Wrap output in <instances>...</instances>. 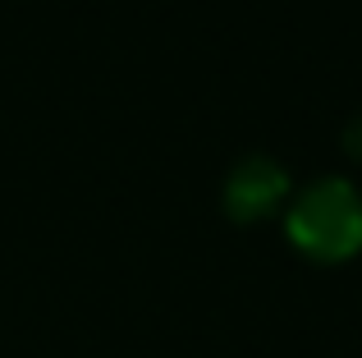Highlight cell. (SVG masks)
I'll return each instance as SVG.
<instances>
[{"instance_id": "2", "label": "cell", "mask_w": 362, "mask_h": 358, "mask_svg": "<svg viewBox=\"0 0 362 358\" xmlns=\"http://www.w3.org/2000/svg\"><path fill=\"white\" fill-rule=\"evenodd\" d=\"M284 193H289V171L257 152L243 156L225 179V212L234 221H262L266 212H275L284 202Z\"/></svg>"}, {"instance_id": "3", "label": "cell", "mask_w": 362, "mask_h": 358, "mask_svg": "<svg viewBox=\"0 0 362 358\" xmlns=\"http://www.w3.org/2000/svg\"><path fill=\"white\" fill-rule=\"evenodd\" d=\"M344 147H349L354 156H362V115L349 120V129H344Z\"/></svg>"}, {"instance_id": "1", "label": "cell", "mask_w": 362, "mask_h": 358, "mask_svg": "<svg viewBox=\"0 0 362 358\" xmlns=\"http://www.w3.org/2000/svg\"><path fill=\"white\" fill-rule=\"evenodd\" d=\"M289 239L317 262H344L362 248V193L349 179L330 175L308 184L284 221Z\"/></svg>"}]
</instances>
